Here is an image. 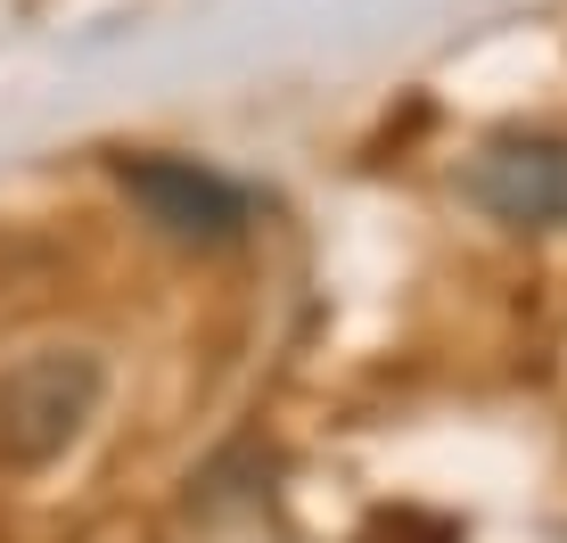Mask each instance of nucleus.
I'll use <instances>...</instances> for the list:
<instances>
[{"label": "nucleus", "instance_id": "nucleus-2", "mask_svg": "<svg viewBox=\"0 0 567 543\" xmlns=\"http://www.w3.org/2000/svg\"><path fill=\"white\" fill-rule=\"evenodd\" d=\"M115 182H124V198L148 215V230H165V239H182V247H230L256 223V198H247L230 173L198 165V157H124Z\"/></svg>", "mask_w": 567, "mask_h": 543}, {"label": "nucleus", "instance_id": "nucleus-3", "mask_svg": "<svg viewBox=\"0 0 567 543\" xmlns=\"http://www.w3.org/2000/svg\"><path fill=\"white\" fill-rule=\"evenodd\" d=\"M461 198L502 230H567V132H494L468 157Z\"/></svg>", "mask_w": 567, "mask_h": 543}, {"label": "nucleus", "instance_id": "nucleus-1", "mask_svg": "<svg viewBox=\"0 0 567 543\" xmlns=\"http://www.w3.org/2000/svg\"><path fill=\"white\" fill-rule=\"evenodd\" d=\"M107 403V362L91 346H33L0 362V470H50Z\"/></svg>", "mask_w": 567, "mask_h": 543}]
</instances>
